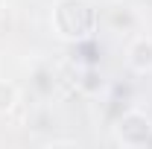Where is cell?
<instances>
[{
  "instance_id": "cell-1",
  "label": "cell",
  "mask_w": 152,
  "mask_h": 149,
  "mask_svg": "<svg viewBox=\"0 0 152 149\" xmlns=\"http://www.w3.org/2000/svg\"><path fill=\"white\" fill-rule=\"evenodd\" d=\"M53 26L61 38H79L91 35L96 26V12L88 0H58L53 6Z\"/></svg>"
},
{
  "instance_id": "cell-2",
  "label": "cell",
  "mask_w": 152,
  "mask_h": 149,
  "mask_svg": "<svg viewBox=\"0 0 152 149\" xmlns=\"http://www.w3.org/2000/svg\"><path fill=\"white\" fill-rule=\"evenodd\" d=\"M117 137L126 146H146L152 140V120L143 111H126L117 120Z\"/></svg>"
},
{
  "instance_id": "cell-3",
  "label": "cell",
  "mask_w": 152,
  "mask_h": 149,
  "mask_svg": "<svg viewBox=\"0 0 152 149\" xmlns=\"http://www.w3.org/2000/svg\"><path fill=\"white\" fill-rule=\"evenodd\" d=\"M129 64L137 73H149L152 70V38L140 35V38L132 41V47H129Z\"/></svg>"
},
{
  "instance_id": "cell-4",
  "label": "cell",
  "mask_w": 152,
  "mask_h": 149,
  "mask_svg": "<svg viewBox=\"0 0 152 149\" xmlns=\"http://www.w3.org/2000/svg\"><path fill=\"white\" fill-rule=\"evenodd\" d=\"M15 102H18V91H15V85H9V82L0 79V114H9L12 108H15Z\"/></svg>"
}]
</instances>
